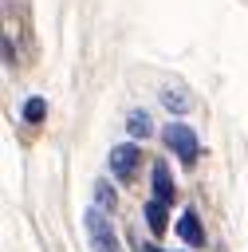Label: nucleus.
<instances>
[{
    "label": "nucleus",
    "mask_w": 248,
    "mask_h": 252,
    "mask_svg": "<svg viewBox=\"0 0 248 252\" xmlns=\"http://www.w3.org/2000/svg\"><path fill=\"white\" fill-rule=\"evenodd\" d=\"M138 158H142V154H138L130 142L114 146V150H110V173H114L118 181H130V177H134V165H138Z\"/></svg>",
    "instance_id": "obj_3"
},
{
    "label": "nucleus",
    "mask_w": 248,
    "mask_h": 252,
    "mask_svg": "<svg viewBox=\"0 0 248 252\" xmlns=\"http://www.w3.org/2000/svg\"><path fill=\"white\" fill-rule=\"evenodd\" d=\"M94 205L98 209H114V189L106 181H94Z\"/></svg>",
    "instance_id": "obj_7"
},
{
    "label": "nucleus",
    "mask_w": 248,
    "mask_h": 252,
    "mask_svg": "<svg viewBox=\"0 0 248 252\" xmlns=\"http://www.w3.org/2000/svg\"><path fill=\"white\" fill-rule=\"evenodd\" d=\"M87 236H91V248H94V252H118V236H114V228H110V217H106V209H98V205L87 209Z\"/></svg>",
    "instance_id": "obj_1"
},
{
    "label": "nucleus",
    "mask_w": 248,
    "mask_h": 252,
    "mask_svg": "<svg viewBox=\"0 0 248 252\" xmlns=\"http://www.w3.org/2000/svg\"><path fill=\"white\" fill-rule=\"evenodd\" d=\"M165 146H169L185 165H193L197 154H201V142H197V134H193L185 122H169V126H165Z\"/></svg>",
    "instance_id": "obj_2"
},
{
    "label": "nucleus",
    "mask_w": 248,
    "mask_h": 252,
    "mask_svg": "<svg viewBox=\"0 0 248 252\" xmlns=\"http://www.w3.org/2000/svg\"><path fill=\"white\" fill-rule=\"evenodd\" d=\"M154 197L157 201H173V177L165 161H154Z\"/></svg>",
    "instance_id": "obj_5"
},
{
    "label": "nucleus",
    "mask_w": 248,
    "mask_h": 252,
    "mask_svg": "<svg viewBox=\"0 0 248 252\" xmlns=\"http://www.w3.org/2000/svg\"><path fill=\"white\" fill-rule=\"evenodd\" d=\"M43 114H47V102H43V98H28V102H24V118H28V122H39Z\"/></svg>",
    "instance_id": "obj_8"
},
{
    "label": "nucleus",
    "mask_w": 248,
    "mask_h": 252,
    "mask_svg": "<svg viewBox=\"0 0 248 252\" xmlns=\"http://www.w3.org/2000/svg\"><path fill=\"white\" fill-rule=\"evenodd\" d=\"M126 126H130V134H134V138H146V134H150V118H146L142 110H134Z\"/></svg>",
    "instance_id": "obj_9"
},
{
    "label": "nucleus",
    "mask_w": 248,
    "mask_h": 252,
    "mask_svg": "<svg viewBox=\"0 0 248 252\" xmlns=\"http://www.w3.org/2000/svg\"><path fill=\"white\" fill-rule=\"evenodd\" d=\"M165 106H169V110H185V98L173 94V91H165Z\"/></svg>",
    "instance_id": "obj_10"
},
{
    "label": "nucleus",
    "mask_w": 248,
    "mask_h": 252,
    "mask_svg": "<svg viewBox=\"0 0 248 252\" xmlns=\"http://www.w3.org/2000/svg\"><path fill=\"white\" fill-rule=\"evenodd\" d=\"M177 236H181L185 244H193V248L205 240V232H201V220H197V213H193V209H189V213H181V220H177Z\"/></svg>",
    "instance_id": "obj_4"
},
{
    "label": "nucleus",
    "mask_w": 248,
    "mask_h": 252,
    "mask_svg": "<svg viewBox=\"0 0 248 252\" xmlns=\"http://www.w3.org/2000/svg\"><path fill=\"white\" fill-rule=\"evenodd\" d=\"M146 224H150V228H154L157 236H161V232L169 228V220H165V201H157V197H154V201L146 205Z\"/></svg>",
    "instance_id": "obj_6"
}]
</instances>
